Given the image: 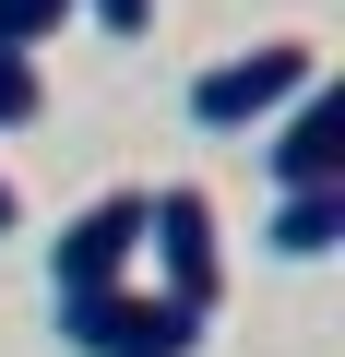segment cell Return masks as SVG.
Wrapping results in <instances>:
<instances>
[{
	"label": "cell",
	"mask_w": 345,
	"mask_h": 357,
	"mask_svg": "<svg viewBox=\"0 0 345 357\" xmlns=\"http://www.w3.org/2000/svg\"><path fill=\"white\" fill-rule=\"evenodd\" d=\"M274 178H286V191H333V178H345V96H333V84H298V96H286Z\"/></svg>",
	"instance_id": "5"
},
{
	"label": "cell",
	"mask_w": 345,
	"mask_h": 357,
	"mask_svg": "<svg viewBox=\"0 0 345 357\" xmlns=\"http://www.w3.org/2000/svg\"><path fill=\"white\" fill-rule=\"evenodd\" d=\"M143 203H155V191H107V203H84V215L48 238V298L131 286V262H143Z\"/></svg>",
	"instance_id": "4"
},
{
	"label": "cell",
	"mask_w": 345,
	"mask_h": 357,
	"mask_svg": "<svg viewBox=\"0 0 345 357\" xmlns=\"http://www.w3.org/2000/svg\"><path fill=\"white\" fill-rule=\"evenodd\" d=\"M60 13H72V0H0V48H24V60H36V48L60 36Z\"/></svg>",
	"instance_id": "8"
},
{
	"label": "cell",
	"mask_w": 345,
	"mask_h": 357,
	"mask_svg": "<svg viewBox=\"0 0 345 357\" xmlns=\"http://www.w3.org/2000/svg\"><path fill=\"white\" fill-rule=\"evenodd\" d=\"M143 250H155V298H179L191 321H215V298H227V238H215V203H203V191H155V203H143Z\"/></svg>",
	"instance_id": "2"
},
{
	"label": "cell",
	"mask_w": 345,
	"mask_h": 357,
	"mask_svg": "<svg viewBox=\"0 0 345 357\" xmlns=\"http://www.w3.org/2000/svg\"><path fill=\"white\" fill-rule=\"evenodd\" d=\"M84 13H95L107 36H143V24H155V0H84Z\"/></svg>",
	"instance_id": "9"
},
{
	"label": "cell",
	"mask_w": 345,
	"mask_h": 357,
	"mask_svg": "<svg viewBox=\"0 0 345 357\" xmlns=\"http://www.w3.org/2000/svg\"><path fill=\"white\" fill-rule=\"evenodd\" d=\"M13 227H24V203H13V178H0V238H13Z\"/></svg>",
	"instance_id": "10"
},
{
	"label": "cell",
	"mask_w": 345,
	"mask_h": 357,
	"mask_svg": "<svg viewBox=\"0 0 345 357\" xmlns=\"http://www.w3.org/2000/svg\"><path fill=\"white\" fill-rule=\"evenodd\" d=\"M333 238H345V178H333V191H286V203H274V250H286V262H321Z\"/></svg>",
	"instance_id": "6"
},
{
	"label": "cell",
	"mask_w": 345,
	"mask_h": 357,
	"mask_svg": "<svg viewBox=\"0 0 345 357\" xmlns=\"http://www.w3.org/2000/svg\"><path fill=\"white\" fill-rule=\"evenodd\" d=\"M24 119H48V72L24 48H0V131H24Z\"/></svg>",
	"instance_id": "7"
},
{
	"label": "cell",
	"mask_w": 345,
	"mask_h": 357,
	"mask_svg": "<svg viewBox=\"0 0 345 357\" xmlns=\"http://www.w3.org/2000/svg\"><path fill=\"white\" fill-rule=\"evenodd\" d=\"M298 84H321V48H309V36H274V48L215 60V72L191 84V119H203V131H250V119H274Z\"/></svg>",
	"instance_id": "3"
},
{
	"label": "cell",
	"mask_w": 345,
	"mask_h": 357,
	"mask_svg": "<svg viewBox=\"0 0 345 357\" xmlns=\"http://www.w3.org/2000/svg\"><path fill=\"white\" fill-rule=\"evenodd\" d=\"M48 310H60L72 357H191L203 345V321L155 286H95V298H48Z\"/></svg>",
	"instance_id": "1"
}]
</instances>
